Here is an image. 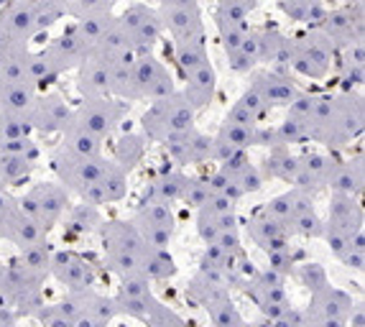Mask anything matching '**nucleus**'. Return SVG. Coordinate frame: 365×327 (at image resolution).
I'll use <instances>...</instances> for the list:
<instances>
[{
  "label": "nucleus",
  "instance_id": "1",
  "mask_svg": "<svg viewBox=\"0 0 365 327\" xmlns=\"http://www.w3.org/2000/svg\"><path fill=\"white\" fill-rule=\"evenodd\" d=\"M103 233V248L108 266L118 276H130V273H143V253H146L148 243L138 233V228L123 220H110L100 228Z\"/></svg>",
  "mask_w": 365,
  "mask_h": 327
},
{
  "label": "nucleus",
  "instance_id": "2",
  "mask_svg": "<svg viewBox=\"0 0 365 327\" xmlns=\"http://www.w3.org/2000/svg\"><path fill=\"white\" fill-rule=\"evenodd\" d=\"M195 108L187 103L182 90H174L171 95L158 97L148 105V110L140 118V131L151 141H166L169 136L182 134L187 128L195 126Z\"/></svg>",
  "mask_w": 365,
  "mask_h": 327
},
{
  "label": "nucleus",
  "instance_id": "3",
  "mask_svg": "<svg viewBox=\"0 0 365 327\" xmlns=\"http://www.w3.org/2000/svg\"><path fill=\"white\" fill-rule=\"evenodd\" d=\"M337 49L332 46L322 31L312 26L307 34L292 39V51H289V67L302 77H309L314 82L324 79L332 69V59H335Z\"/></svg>",
  "mask_w": 365,
  "mask_h": 327
},
{
  "label": "nucleus",
  "instance_id": "4",
  "mask_svg": "<svg viewBox=\"0 0 365 327\" xmlns=\"http://www.w3.org/2000/svg\"><path fill=\"white\" fill-rule=\"evenodd\" d=\"M19 207L34 223H38L49 233L69 210V192L64 184L38 182L19 200Z\"/></svg>",
  "mask_w": 365,
  "mask_h": 327
},
{
  "label": "nucleus",
  "instance_id": "5",
  "mask_svg": "<svg viewBox=\"0 0 365 327\" xmlns=\"http://www.w3.org/2000/svg\"><path fill=\"white\" fill-rule=\"evenodd\" d=\"M125 113H128L125 103L113 95L87 97V100H82L79 108L72 110V121H69V126L82 128V131H87V134L98 136L100 141H105L108 136H113L118 123L125 118Z\"/></svg>",
  "mask_w": 365,
  "mask_h": 327
},
{
  "label": "nucleus",
  "instance_id": "6",
  "mask_svg": "<svg viewBox=\"0 0 365 327\" xmlns=\"http://www.w3.org/2000/svg\"><path fill=\"white\" fill-rule=\"evenodd\" d=\"M51 164H54V171L59 176V184H64L67 192H74L82 197L100 179L108 159L103 154L100 156H77V154L67 151L64 146H59Z\"/></svg>",
  "mask_w": 365,
  "mask_h": 327
},
{
  "label": "nucleus",
  "instance_id": "7",
  "mask_svg": "<svg viewBox=\"0 0 365 327\" xmlns=\"http://www.w3.org/2000/svg\"><path fill=\"white\" fill-rule=\"evenodd\" d=\"M41 284H43V276L31 273L19 258L11 261L8 266H0V294L16 309L34 312L43 302Z\"/></svg>",
  "mask_w": 365,
  "mask_h": 327
},
{
  "label": "nucleus",
  "instance_id": "8",
  "mask_svg": "<svg viewBox=\"0 0 365 327\" xmlns=\"http://www.w3.org/2000/svg\"><path fill=\"white\" fill-rule=\"evenodd\" d=\"M130 87L135 100H158L177 90V82L166 69L164 61H158L153 54H138L130 67Z\"/></svg>",
  "mask_w": 365,
  "mask_h": 327
},
{
  "label": "nucleus",
  "instance_id": "9",
  "mask_svg": "<svg viewBox=\"0 0 365 327\" xmlns=\"http://www.w3.org/2000/svg\"><path fill=\"white\" fill-rule=\"evenodd\" d=\"M123 26L125 36H128L130 46L135 49V54H151L153 46L158 44L161 34H164V24H161V13L148 8L146 3H133L123 11L118 19Z\"/></svg>",
  "mask_w": 365,
  "mask_h": 327
},
{
  "label": "nucleus",
  "instance_id": "10",
  "mask_svg": "<svg viewBox=\"0 0 365 327\" xmlns=\"http://www.w3.org/2000/svg\"><path fill=\"white\" fill-rule=\"evenodd\" d=\"M133 225L143 236V241L153 248H169L174 231H177V215L166 202H140L133 215Z\"/></svg>",
  "mask_w": 365,
  "mask_h": 327
},
{
  "label": "nucleus",
  "instance_id": "11",
  "mask_svg": "<svg viewBox=\"0 0 365 327\" xmlns=\"http://www.w3.org/2000/svg\"><path fill=\"white\" fill-rule=\"evenodd\" d=\"M307 312V325L317 327H342L347 325V315L353 312V297L335 286L312 291V302Z\"/></svg>",
  "mask_w": 365,
  "mask_h": 327
},
{
  "label": "nucleus",
  "instance_id": "12",
  "mask_svg": "<svg viewBox=\"0 0 365 327\" xmlns=\"http://www.w3.org/2000/svg\"><path fill=\"white\" fill-rule=\"evenodd\" d=\"M317 29L332 41L337 51L347 44L363 41V3L353 0L337 11H327V16L317 24Z\"/></svg>",
  "mask_w": 365,
  "mask_h": 327
},
{
  "label": "nucleus",
  "instance_id": "13",
  "mask_svg": "<svg viewBox=\"0 0 365 327\" xmlns=\"http://www.w3.org/2000/svg\"><path fill=\"white\" fill-rule=\"evenodd\" d=\"M49 273L61 286H67L69 291L90 289L95 284V268H92V263L82 258V256L72 253V251H51Z\"/></svg>",
  "mask_w": 365,
  "mask_h": 327
},
{
  "label": "nucleus",
  "instance_id": "14",
  "mask_svg": "<svg viewBox=\"0 0 365 327\" xmlns=\"http://www.w3.org/2000/svg\"><path fill=\"white\" fill-rule=\"evenodd\" d=\"M161 144L166 149V156L174 164H202L212 159V139L200 134L195 126L182 131V134L169 136Z\"/></svg>",
  "mask_w": 365,
  "mask_h": 327
},
{
  "label": "nucleus",
  "instance_id": "15",
  "mask_svg": "<svg viewBox=\"0 0 365 327\" xmlns=\"http://www.w3.org/2000/svg\"><path fill=\"white\" fill-rule=\"evenodd\" d=\"M72 121V108L59 92H49V95L36 97L34 110H31V123H34V131L43 136L61 134L64 128Z\"/></svg>",
  "mask_w": 365,
  "mask_h": 327
},
{
  "label": "nucleus",
  "instance_id": "16",
  "mask_svg": "<svg viewBox=\"0 0 365 327\" xmlns=\"http://www.w3.org/2000/svg\"><path fill=\"white\" fill-rule=\"evenodd\" d=\"M74 294V304H77V317H74V327H103L108 322L115 320L118 309L115 299L98 294L92 289H77Z\"/></svg>",
  "mask_w": 365,
  "mask_h": 327
},
{
  "label": "nucleus",
  "instance_id": "17",
  "mask_svg": "<svg viewBox=\"0 0 365 327\" xmlns=\"http://www.w3.org/2000/svg\"><path fill=\"white\" fill-rule=\"evenodd\" d=\"M128 194V171L118 166L113 159H108L103 174L85 194H82V202H90V205H110V202H120L125 200Z\"/></svg>",
  "mask_w": 365,
  "mask_h": 327
},
{
  "label": "nucleus",
  "instance_id": "18",
  "mask_svg": "<svg viewBox=\"0 0 365 327\" xmlns=\"http://www.w3.org/2000/svg\"><path fill=\"white\" fill-rule=\"evenodd\" d=\"M335 164L337 159L327 156V154H302L297 156V171H294L292 184L309 194H317L322 187H327Z\"/></svg>",
  "mask_w": 365,
  "mask_h": 327
},
{
  "label": "nucleus",
  "instance_id": "19",
  "mask_svg": "<svg viewBox=\"0 0 365 327\" xmlns=\"http://www.w3.org/2000/svg\"><path fill=\"white\" fill-rule=\"evenodd\" d=\"M250 85L261 92L263 100H266L271 110H274V108H287V105L294 100V95L299 92V87L294 85L292 74H287V69H281V67L253 74Z\"/></svg>",
  "mask_w": 365,
  "mask_h": 327
},
{
  "label": "nucleus",
  "instance_id": "20",
  "mask_svg": "<svg viewBox=\"0 0 365 327\" xmlns=\"http://www.w3.org/2000/svg\"><path fill=\"white\" fill-rule=\"evenodd\" d=\"M0 29L24 44H31L34 39L41 36L29 0H13V3H8L3 8V13H0Z\"/></svg>",
  "mask_w": 365,
  "mask_h": 327
},
{
  "label": "nucleus",
  "instance_id": "21",
  "mask_svg": "<svg viewBox=\"0 0 365 327\" xmlns=\"http://www.w3.org/2000/svg\"><path fill=\"white\" fill-rule=\"evenodd\" d=\"M0 238L11 241L13 246H19V248H29V246H36V243L46 241V231H43L38 223H34L21 207H16V210L3 220V225H0Z\"/></svg>",
  "mask_w": 365,
  "mask_h": 327
},
{
  "label": "nucleus",
  "instance_id": "22",
  "mask_svg": "<svg viewBox=\"0 0 365 327\" xmlns=\"http://www.w3.org/2000/svg\"><path fill=\"white\" fill-rule=\"evenodd\" d=\"M248 233L250 238L256 241V246H261L263 251H281V248H292L289 246V228L279 220L268 218L266 212H256L253 218L248 220Z\"/></svg>",
  "mask_w": 365,
  "mask_h": 327
},
{
  "label": "nucleus",
  "instance_id": "23",
  "mask_svg": "<svg viewBox=\"0 0 365 327\" xmlns=\"http://www.w3.org/2000/svg\"><path fill=\"white\" fill-rule=\"evenodd\" d=\"M77 90L82 95V100L110 95V64H105L98 56L87 54L85 59L79 61Z\"/></svg>",
  "mask_w": 365,
  "mask_h": 327
},
{
  "label": "nucleus",
  "instance_id": "24",
  "mask_svg": "<svg viewBox=\"0 0 365 327\" xmlns=\"http://www.w3.org/2000/svg\"><path fill=\"white\" fill-rule=\"evenodd\" d=\"M187 184H189V179L182 174V171H179V169H171V166H166V169H161L156 176H153V182L146 187V192H143L140 202L153 200V202H166V205L182 202Z\"/></svg>",
  "mask_w": 365,
  "mask_h": 327
},
{
  "label": "nucleus",
  "instance_id": "25",
  "mask_svg": "<svg viewBox=\"0 0 365 327\" xmlns=\"http://www.w3.org/2000/svg\"><path fill=\"white\" fill-rule=\"evenodd\" d=\"M187 82H184V90L182 95L187 97V103L195 108V113H200V110H205L210 103L215 100V87H217V72H215L212 64H205V67H200L197 72L187 74Z\"/></svg>",
  "mask_w": 365,
  "mask_h": 327
},
{
  "label": "nucleus",
  "instance_id": "26",
  "mask_svg": "<svg viewBox=\"0 0 365 327\" xmlns=\"http://www.w3.org/2000/svg\"><path fill=\"white\" fill-rule=\"evenodd\" d=\"M38 90L26 82H3L0 79V116H31Z\"/></svg>",
  "mask_w": 365,
  "mask_h": 327
},
{
  "label": "nucleus",
  "instance_id": "27",
  "mask_svg": "<svg viewBox=\"0 0 365 327\" xmlns=\"http://www.w3.org/2000/svg\"><path fill=\"white\" fill-rule=\"evenodd\" d=\"M329 225H335L345 233H358L363 231V207H360L358 197H350V194H332L329 200Z\"/></svg>",
  "mask_w": 365,
  "mask_h": 327
},
{
  "label": "nucleus",
  "instance_id": "28",
  "mask_svg": "<svg viewBox=\"0 0 365 327\" xmlns=\"http://www.w3.org/2000/svg\"><path fill=\"white\" fill-rule=\"evenodd\" d=\"M158 13H161L164 29H169L174 39L202 36L205 34L200 8H161Z\"/></svg>",
  "mask_w": 365,
  "mask_h": 327
},
{
  "label": "nucleus",
  "instance_id": "29",
  "mask_svg": "<svg viewBox=\"0 0 365 327\" xmlns=\"http://www.w3.org/2000/svg\"><path fill=\"white\" fill-rule=\"evenodd\" d=\"M258 39V59L271 61L276 67L289 69V51H292V39H287L279 29H256Z\"/></svg>",
  "mask_w": 365,
  "mask_h": 327
},
{
  "label": "nucleus",
  "instance_id": "30",
  "mask_svg": "<svg viewBox=\"0 0 365 327\" xmlns=\"http://www.w3.org/2000/svg\"><path fill=\"white\" fill-rule=\"evenodd\" d=\"M174 54H177V64L184 72V77L197 72L210 61L207 51V34L202 36H187V39H174Z\"/></svg>",
  "mask_w": 365,
  "mask_h": 327
},
{
  "label": "nucleus",
  "instance_id": "31",
  "mask_svg": "<svg viewBox=\"0 0 365 327\" xmlns=\"http://www.w3.org/2000/svg\"><path fill=\"white\" fill-rule=\"evenodd\" d=\"M309 205H314V202H312V194L304 192V189H299V187H292L289 192L279 194V197H274L271 202H266L261 212H266L268 218L279 220V223H284L289 228V223H292L294 215H297L299 210L309 207Z\"/></svg>",
  "mask_w": 365,
  "mask_h": 327
},
{
  "label": "nucleus",
  "instance_id": "32",
  "mask_svg": "<svg viewBox=\"0 0 365 327\" xmlns=\"http://www.w3.org/2000/svg\"><path fill=\"white\" fill-rule=\"evenodd\" d=\"M46 51H49V54L59 61L61 67H64V72H67V69L77 67L79 61L87 56V44L82 41V36L77 34V29L69 26L59 39H54V41L46 46Z\"/></svg>",
  "mask_w": 365,
  "mask_h": 327
},
{
  "label": "nucleus",
  "instance_id": "33",
  "mask_svg": "<svg viewBox=\"0 0 365 327\" xmlns=\"http://www.w3.org/2000/svg\"><path fill=\"white\" fill-rule=\"evenodd\" d=\"M327 187L337 194L360 197L363 194V159L358 156L355 161H337L327 179Z\"/></svg>",
  "mask_w": 365,
  "mask_h": 327
},
{
  "label": "nucleus",
  "instance_id": "34",
  "mask_svg": "<svg viewBox=\"0 0 365 327\" xmlns=\"http://www.w3.org/2000/svg\"><path fill=\"white\" fill-rule=\"evenodd\" d=\"M143 276L151 281H166L177 276V261L169 253V248H153L148 246L143 253Z\"/></svg>",
  "mask_w": 365,
  "mask_h": 327
},
{
  "label": "nucleus",
  "instance_id": "35",
  "mask_svg": "<svg viewBox=\"0 0 365 327\" xmlns=\"http://www.w3.org/2000/svg\"><path fill=\"white\" fill-rule=\"evenodd\" d=\"M202 307L207 309L210 322L217 327H237V325H245V317L237 312L235 302L230 299V291H222L217 297H212L210 302H205Z\"/></svg>",
  "mask_w": 365,
  "mask_h": 327
},
{
  "label": "nucleus",
  "instance_id": "36",
  "mask_svg": "<svg viewBox=\"0 0 365 327\" xmlns=\"http://www.w3.org/2000/svg\"><path fill=\"white\" fill-rule=\"evenodd\" d=\"M263 171L271 179H281V182L292 184L294 171H297V156L292 154L289 146H271V154L266 156Z\"/></svg>",
  "mask_w": 365,
  "mask_h": 327
},
{
  "label": "nucleus",
  "instance_id": "37",
  "mask_svg": "<svg viewBox=\"0 0 365 327\" xmlns=\"http://www.w3.org/2000/svg\"><path fill=\"white\" fill-rule=\"evenodd\" d=\"M146 154V144H143V136L140 134H123L115 141V149H113V161L118 166H123L125 171H130L135 164L143 159Z\"/></svg>",
  "mask_w": 365,
  "mask_h": 327
},
{
  "label": "nucleus",
  "instance_id": "38",
  "mask_svg": "<svg viewBox=\"0 0 365 327\" xmlns=\"http://www.w3.org/2000/svg\"><path fill=\"white\" fill-rule=\"evenodd\" d=\"M67 212H69V220H67L69 236H85V233H95L103 228V218H100L98 207L90 205V202H82V205L72 207Z\"/></svg>",
  "mask_w": 365,
  "mask_h": 327
},
{
  "label": "nucleus",
  "instance_id": "39",
  "mask_svg": "<svg viewBox=\"0 0 365 327\" xmlns=\"http://www.w3.org/2000/svg\"><path fill=\"white\" fill-rule=\"evenodd\" d=\"M227 56V67L232 69L235 74H248L250 69L256 67L258 61V39H256V29L248 31V36L243 39V44L235 49V51H230Z\"/></svg>",
  "mask_w": 365,
  "mask_h": 327
},
{
  "label": "nucleus",
  "instance_id": "40",
  "mask_svg": "<svg viewBox=\"0 0 365 327\" xmlns=\"http://www.w3.org/2000/svg\"><path fill=\"white\" fill-rule=\"evenodd\" d=\"M64 149L72 154H77V156H100L103 154V144L105 141H100L98 136L87 134V131H82V128H74V126H67L64 131Z\"/></svg>",
  "mask_w": 365,
  "mask_h": 327
},
{
  "label": "nucleus",
  "instance_id": "41",
  "mask_svg": "<svg viewBox=\"0 0 365 327\" xmlns=\"http://www.w3.org/2000/svg\"><path fill=\"white\" fill-rule=\"evenodd\" d=\"M29 56H31L29 46L0 56V79H3V82H26V85H31Z\"/></svg>",
  "mask_w": 365,
  "mask_h": 327
},
{
  "label": "nucleus",
  "instance_id": "42",
  "mask_svg": "<svg viewBox=\"0 0 365 327\" xmlns=\"http://www.w3.org/2000/svg\"><path fill=\"white\" fill-rule=\"evenodd\" d=\"M34 164L36 161H31L29 156H21V154H0V184L8 187V184L24 182L34 171Z\"/></svg>",
  "mask_w": 365,
  "mask_h": 327
},
{
  "label": "nucleus",
  "instance_id": "43",
  "mask_svg": "<svg viewBox=\"0 0 365 327\" xmlns=\"http://www.w3.org/2000/svg\"><path fill=\"white\" fill-rule=\"evenodd\" d=\"M309 141V126L299 118L287 116L276 128H271V146H292Z\"/></svg>",
  "mask_w": 365,
  "mask_h": 327
},
{
  "label": "nucleus",
  "instance_id": "44",
  "mask_svg": "<svg viewBox=\"0 0 365 327\" xmlns=\"http://www.w3.org/2000/svg\"><path fill=\"white\" fill-rule=\"evenodd\" d=\"M34 19H36L38 34L49 31L59 19L67 16V0H29Z\"/></svg>",
  "mask_w": 365,
  "mask_h": 327
},
{
  "label": "nucleus",
  "instance_id": "45",
  "mask_svg": "<svg viewBox=\"0 0 365 327\" xmlns=\"http://www.w3.org/2000/svg\"><path fill=\"white\" fill-rule=\"evenodd\" d=\"M322 231H324V223L317 215L314 205L299 210L292 218V223H289V233H297L302 238H322Z\"/></svg>",
  "mask_w": 365,
  "mask_h": 327
},
{
  "label": "nucleus",
  "instance_id": "46",
  "mask_svg": "<svg viewBox=\"0 0 365 327\" xmlns=\"http://www.w3.org/2000/svg\"><path fill=\"white\" fill-rule=\"evenodd\" d=\"M19 261L29 268L31 273H36V276H49V261H51V251L46 248V241L36 243V246H29V248H21Z\"/></svg>",
  "mask_w": 365,
  "mask_h": 327
},
{
  "label": "nucleus",
  "instance_id": "47",
  "mask_svg": "<svg viewBox=\"0 0 365 327\" xmlns=\"http://www.w3.org/2000/svg\"><path fill=\"white\" fill-rule=\"evenodd\" d=\"M258 8V0H217L215 21H248Z\"/></svg>",
  "mask_w": 365,
  "mask_h": 327
},
{
  "label": "nucleus",
  "instance_id": "48",
  "mask_svg": "<svg viewBox=\"0 0 365 327\" xmlns=\"http://www.w3.org/2000/svg\"><path fill=\"white\" fill-rule=\"evenodd\" d=\"M34 123L31 116H0V141L31 139Z\"/></svg>",
  "mask_w": 365,
  "mask_h": 327
},
{
  "label": "nucleus",
  "instance_id": "49",
  "mask_svg": "<svg viewBox=\"0 0 365 327\" xmlns=\"http://www.w3.org/2000/svg\"><path fill=\"white\" fill-rule=\"evenodd\" d=\"M363 79H365L363 64H345V61H340V67H337V82H340L342 92H360L363 90Z\"/></svg>",
  "mask_w": 365,
  "mask_h": 327
},
{
  "label": "nucleus",
  "instance_id": "50",
  "mask_svg": "<svg viewBox=\"0 0 365 327\" xmlns=\"http://www.w3.org/2000/svg\"><path fill=\"white\" fill-rule=\"evenodd\" d=\"M197 236L202 238L205 243H215L220 236V223H217V215L210 210L207 205L197 207Z\"/></svg>",
  "mask_w": 365,
  "mask_h": 327
},
{
  "label": "nucleus",
  "instance_id": "51",
  "mask_svg": "<svg viewBox=\"0 0 365 327\" xmlns=\"http://www.w3.org/2000/svg\"><path fill=\"white\" fill-rule=\"evenodd\" d=\"M113 3L110 0H67V13H72L74 21L95 16V13H110Z\"/></svg>",
  "mask_w": 365,
  "mask_h": 327
},
{
  "label": "nucleus",
  "instance_id": "52",
  "mask_svg": "<svg viewBox=\"0 0 365 327\" xmlns=\"http://www.w3.org/2000/svg\"><path fill=\"white\" fill-rule=\"evenodd\" d=\"M297 273H299V279H302V284L309 291L324 289V286L329 284L327 271H324V266H319V263H302Z\"/></svg>",
  "mask_w": 365,
  "mask_h": 327
},
{
  "label": "nucleus",
  "instance_id": "53",
  "mask_svg": "<svg viewBox=\"0 0 365 327\" xmlns=\"http://www.w3.org/2000/svg\"><path fill=\"white\" fill-rule=\"evenodd\" d=\"M235 182H237V187L243 189V194H253V192H258V189L263 187V171L258 169L256 164L248 161L243 169L237 171Z\"/></svg>",
  "mask_w": 365,
  "mask_h": 327
},
{
  "label": "nucleus",
  "instance_id": "54",
  "mask_svg": "<svg viewBox=\"0 0 365 327\" xmlns=\"http://www.w3.org/2000/svg\"><path fill=\"white\" fill-rule=\"evenodd\" d=\"M322 238L327 241L329 251H332V253H335L337 258H340V256L347 251V246H350V233L340 231V228H335V225H329V223H324Z\"/></svg>",
  "mask_w": 365,
  "mask_h": 327
},
{
  "label": "nucleus",
  "instance_id": "55",
  "mask_svg": "<svg viewBox=\"0 0 365 327\" xmlns=\"http://www.w3.org/2000/svg\"><path fill=\"white\" fill-rule=\"evenodd\" d=\"M207 197H210V184H207V179H197V182H189L187 184V189H184V197H182V202H187L189 207H202L205 202H207Z\"/></svg>",
  "mask_w": 365,
  "mask_h": 327
},
{
  "label": "nucleus",
  "instance_id": "56",
  "mask_svg": "<svg viewBox=\"0 0 365 327\" xmlns=\"http://www.w3.org/2000/svg\"><path fill=\"white\" fill-rule=\"evenodd\" d=\"M268 268L284 273V276H292L294 271V253L292 248H281V251H268Z\"/></svg>",
  "mask_w": 365,
  "mask_h": 327
},
{
  "label": "nucleus",
  "instance_id": "57",
  "mask_svg": "<svg viewBox=\"0 0 365 327\" xmlns=\"http://www.w3.org/2000/svg\"><path fill=\"white\" fill-rule=\"evenodd\" d=\"M340 261L345 263L350 271L363 273L365 268V248H358V246H347V251L340 256Z\"/></svg>",
  "mask_w": 365,
  "mask_h": 327
},
{
  "label": "nucleus",
  "instance_id": "58",
  "mask_svg": "<svg viewBox=\"0 0 365 327\" xmlns=\"http://www.w3.org/2000/svg\"><path fill=\"white\" fill-rule=\"evenodd\" d=\"M29 44L19 41V39H13L11 34H6V31L0 29V56L11 54V51H19V49H26Z\"/></svg>",
  "mask_w": 365,
  "mask_h": 327
},
{
  "label": "nucleus",
  "instance_id": "59",
  "mask_svg": "<svg viewBox=\"0 0 365 327\" xmlns=\"http://www.w3.org/2000/svg\"><path fill=\"white\" fill-rule=\"evenodd\" d=\"M16 207H19V202L13 200L11 194L6 192V187L0 184V225H3V220H6Z\"/></svg>",
  "mask_w": 365,
  "mask_h": 327
},
{
  "label": "nucleus",
  "instance_id": "60",
  "mask_svg": "<svg viewBox=\"0 0 365 327\" xmlns=\"http://www.w3.org/2000/svg\"><path fill=\"white\" fill-rule=\"evenodd\" d=\"M161 8H200V0H161Z\"/></svg>",
  "mask_w": 365,
  "mask_h": 327
},
{
  "label": "nucleus",
  "instance_id": "61",
  "mask_svg": "<svg viewBox=\"0 0 365 327\" xmlns=\"http://www.w3.org/2000/svg\"><path fill=\"white\" fill-rule=\"evenodd\" d=\"M13 307H6V304H0V325H11L16 322V315L11 312Z\"/></svg>",
  "mask_w": 365,
  "mask_h": 327
},
{
  "label": "nucleus",
  "instance_id": "62",
  "mask_svg": "<svg viewBox=\"0 0 365 327\" xmlns=\"http://www.w3.org/2000/svg\"><path fill=\"white\" fill-rule=\"evenodd\" d=\"M110 3H113V6H115V3H120V0H110Z\"/></svg>",
  "mask_w": 365,
  "mask_h": 327
}]
</instances>
